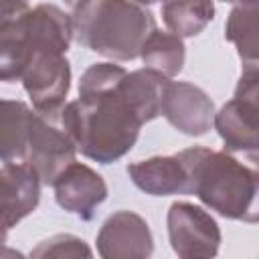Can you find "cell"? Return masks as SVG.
<instances>
[{"label": "cell", "instance_id": "cell-14", "mask_svg": "<svg viewBox=\"0 0 259 259\" xmlns=\"http://www.w3.org/2000/svg\"><path fill=\"white\" fill-rule=\"evenodd\" d=\"M225 40L233 42L243 71H259V0H239L225 20Z\"/></svg>", "mask_w": 259, "mask_h": 259}, {"label": "cell", "instance_id": "cell-13", "mask_svg": "<svg viewBox=\"0 0 259 259\" xmlns=\"http://www.w3.org/2000/svg\"><path fill=\"white\" fill-rule=\"evenodd\" d=\"M130 180L150 196L188 194V172L182 160L174 156H152L125 166Z\"/></svg>", "mask_w": 259, "mask_h": 259}, {"label": "cell", "instance_id": "cell-4", "mask_svg": "<svg viewBox=\"0 0 259 259\" xmlns=\"http://www.w3.org/2000/svg\"><path fill=\"white\" fill-rule=\"evenodd\" d=\"M73 26L79 45L117 63L140 59L158 28L154 14L136 0H91L73 12Z\"/></svg>", "mask_w": 259, "mask_h": 259}, {"label": "cell", "instance_id": "cell-20", "mask_svg": "<svg viewBox=\"0 0 259 259\" xmlns=\"http://www.w3.org/2000/svg\"><path fill=\"white\" fill-rule=\"evenodd\" d=\"M136 2H140L144 6H150V4H156V2H164V0H136Z\"/></svg>", "mask_w": 259, "mask_h": 259}, {"label": "cell", "instance_id": "cell-19", "mask_svg": "<svg viewBox=\"0 0 259 259\" xmlns=\"http://www.w3.org/2000/svg\"><path fill=\"white\" fill-rule=\"evenodd\" d=\"M63 2H65V6H69V8H71V10L75 12V10H79V8H83L85 4H89L91 0H63Z\"/></svg>", "mask_w": 259, "mask_h": 259}, {"label": "cell", "instance_id": "cell-5", "mask_svg": "<svg viewBox=\"0 0 259 259\" xmlns=\"http://www.w3.org/2000/svg\"><path fill=\"white\" fill-rule=\"evenodd\" d=\"M214 130L231 154L259 166V71H243L235 95L214 115Z\"/></svg>", "mask_w": 259, "mask_h": 259}, {"label": "cell", "instance_id": "cell-6", "mask_svg": "<svg viewBox=\"0 0 259 259\" xmlns=\"http://www.w3.org/2000/svg\"><path fill=\"white\" fill-rule=\"evenodd\" d=\"M20 83L38 113L51 119H61L71 89V65L65 53H34L22 71Z\"/></svg>", "mask_w": 259, "mask_h": 259}, {"label": "cell", "instance_id": "cell-2", "mask_svg": "<svg viewBox=\"0 0 259 259\" xmlns=\"http://www.w3.org/2000/svg\"><path fill=\"white\" fill-rule=\"evenodd\" d=\"M176 156L188 172V194L223 219L259 223V166L204 146L180 150Z\"/></svg>", "mask_w": 259, "mask_h": 259}, {"label": "cell", "instance_id": "cell-11", "mask_svg": "<svg viewBox=\"0 0 259 259\" xmlns=\"http://www.w3.org/2000/svg\"><path fill=\"white\" fill-rule=\"evenodd\" d=\"M53 192L57 204L79 217L81 221H91L99 204L107 198V184L103 176L83 162H71L53 180Z\"/></svg>", "mask_w": 259, "mask_h": 259}, {"label": "cell", "instance_id": "cell-1", "mask_svg": "<svg viewBox=\"0 0 259 259\" xmlns=\"http://www.w3.org/2000/svg\"><path fill=\"white\" fill-rule=\"evenodd\" d=\"M125 75L127 71L113 61L87 67L79 81V97L61 113V123L79 152L103 166L123 158L136 146L144 125L123 89Z\"/></svg>", "mask_w": 259, "mask_h": 259}, {"label": "cell", "instance_id": "cell-9", "mask_svg": "<svg viewBox=\"0 0 259 259\" xmlns=\"http://www.w3.org/2000/svg\"><path fill=\"white\" fill-rule=\"evenodd\" d=\"M162 115L184 136L200 138L214 127V101L204 89L188 81H172L162 99Z\"/></svg>", "mask_w": 259, "mask_h": 259}, {"label": "cell", "instance_id": "cell-16", "mask_svg": "<svg viewBox=\"0 0 259 259\" xmlns=\"http://www.w3.org/2000/svg\"><path fill=\"white\" fill-rule=\"evenodd\" d=\"M160 12L170 32L192 38L214 18V0H164Z\"/></svg>", "mask_w": 259, "mask_h": 259}, {"label": "cell", "instance_id": "cell-3", "mask_svg": "<svg viewBox=\"0 0 259 259\" xmlns=\"http://www.w3.org/2000/svg\"><path fill=\"white\" fill-rule=\"evenodd\" d=\"M0 79L20 81L30 57L38 51H69L75 38L73 14L55 4L30 8L26 0H0Z\"/></svg>", "mask_w": 259, "mask_h": 259}, {"label": "cell", "instance_id": "cell-10", "mask_svg": "<svg viewBox=\"0 0 259 259\" xmlns=\"http://www.w3.org/2000/svg\"><path fill=\"white\" fill-rule=\"evenodd\" d=\"M97 253L103 259H146L154 253V237L144 217L134 210L109 214L97 237Z\"/></svg>", "mask_w": 259, "mask_h": 259}, {"label": "cell", "instance_id": "cell-21", "mask_svg": "<svg viewBox=\"0 0 259 259\" xmlns=\"http://www.w3.org/2000/svg\"><path fill=\"white\" fill-rule=\"evenodd\" d=\"M221 2H229V4H235V2H239V0H221Z\"/></svg>", "mask_w": 259, "mask_h": 259}, {"label": "cell", "instance_id": "cell-8", "mask_svg": "<svg viewBox=\"0 0 259 259\" xmlns=\"http://www.w3.org/2000/svg\"><path fill=\"white\" fill-rule=\"evenodd\" d=\"M79 148L73 136L63 127L61 119H51L34 109L28 127V144H26V160L30 162L42 182L47 186L65 170L71 162H75Z\"/></svg>", "mask_w": 259, "mask_h": 259}, {"label": "cell", "instance_id": "cell-12", "mask_svg": "<svg viewBox=\"0 0 259 259\" xmlns=\"http://www.w3.org/2000/svg\"><path fill=\"white\" fill-rule=\"evenodd\" d=\"M42 178L30 162H2V239L22 219L32 214L40 202Z\"/></svg>", "mask_w": 259, "mask_h": 259}, {"label": "cell", "instance_id": "cell-7", "mask_svg": "<svg viewBox=\"0 0 259 259\" xmlns=\"http://www.w3.org/2000/svg\"><path fill=\"white\" fill-rule=\"evenodd\" d=\"M168 241L172 251L182 259L214 257L223 235L214 217L188 200H174L166 214Z\"/></svg>", "mask_w": 259, "mask_h": 259}, {"label": "cell", "instance_id": "cell-18", "mask_svg": "<svg viewBox=\"0 0 259 259\" xmlns=\"http://www.w3.org/2000/svg\"><path fill=\"white\" fill-rule=\"evenodd\" d=\"M30 257L34 259H47V257H93L91 247L77 235L71 233H59L49 239H42L32 251Z\"/></svg>", "mask_w": 259, "mask_h": 259}, {"label": "cell", "instance_id": "cell-15", "mask_svg": "<svg viewBox=\"0 0 259 259\" xmlns=\"http://www.w3.org/2000/svg\"><path fill=\"white\" fill-rule=\"evenodd\" d=\"M34 107H28L24 101L2 99V117H0V158L2 162H24L28 127Z\"/></svg>", "mask_w": 259, "mask_h": 259}, {"label": "cell", "instance_id": "cell-17", "mask_svg": "<svg viewBox=\"0 0 259 259\" xmlns=\"http://www.w3.org/2000/svg\"><path fill=\"white\" fill-rule=\"evenodd\" d=\"M140 59H142L144 67L154 69L172 79L184 69L186 47H184L182 36H178L170 30L156 28L146 38V42L140 51Z\"/></svg>", "mask_w": 259, "mask_h": 259}]
</instances>
